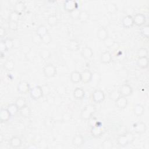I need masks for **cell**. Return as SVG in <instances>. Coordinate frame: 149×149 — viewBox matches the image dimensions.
Masks as SVG:
<instances>
[{"mask_svg": "<svg viewBox=\"0 0 149 149\" xmlns=\"http://www.w3.org/2000/svg\"><path fill=\"white\" fill-rule=\"evenodd\" d=\"M11 115L8 111L7 108H2L0 111V120L2 122H8L11 117Z\"/></svg>", "mask_w": 149, "mask_h": 149, "instance_id": "obj_15", "label": "cell"}, {"mask_svg": "<svg viewBox=\"0 0 149 149\" xmlns=\"http://www.w3.org/2000/svg\"><path fill=\"white\" fill-rule=\"evenodd\" d=\"M5 44H6V47L8 50L13 47L14 41L13 40H12L10 38H6V40H5Z\"/></svg>", "mask_w": 149, "mask_h": 149, "instance_id": "obj_47", "label": "cell"}, {"mask_svg": "<svg viewBox=\"0 0 149 149\" xmlns=\"http://www.w3.org/2000/svg\"><path fill=\"white\" fill-rule=\"evenodd\" d=\"M81 81L84 83H88L92 80L93 73L89 70H85L81 73Z\"/></svg>", "mask_w": 149, "mask_h": 149, "instance_id": "obj_13", "label": "cell"}, {"mask_svg": "<svg viewBox=\"0 0 149 149\" xmlns=\"http://www.w3.org/2000/svg\"><path fill=\"white\" fill-rule=\"evenodd\" d=\"M97 36L99 40L101 41H104L108 37V31L104 27H100L97 30Z\"/></svg>", "mask_w": 149, "mask_h": 149, "instance_id": "obj_18", "label": "cell"}, {"mask_svg": "<svg viewBox=\"0 0 149 149\" xmlns=\"http://www.w3.org/2000/svg\"><path fill=\"white\" fill-rule=\"evenodd\" d=\"M73 95L75 99L81 100L84 98L85 95V92L83 88L77 87L74 90L73 92Z\"/></svg>", "mask_w": 149, "mask_h": 149, "instance_id": "obj_22", "label": "cell"}, {"mask_svg": "<svg viewBox=\"0 0 149 149\" xmlns=\"http://www.w3.org/2000/svg\"><path fill=\"white\" fill-rule=\"evenodd\" d=\"M40 57L44 60H47L51 56V53L48 49H42L40 52Z\"/></svg>", "mask_w": 149, "mask_h": 149, "instance_id": "obj_32", "label": "cell"}, {"mask_svg": "<svg viewBox=\"0 0 149 149\" xmlns=\"http://www.w3.org/2000/svg\"><path fill=\"white\" fill-rule=\"evenodd\" d=\"M10 145L13 148H18L22 145V140L17 136H13L10 140Z\"/></svg>", "mask_w": 149, "mask_h": 149, "instance_id": "obj_24", "label": "cell"}, {"mask_svg": "<svg viewBox=\"0 0 149 149\" xmlns=\"http://www.w3.org/2000/svg\"><path fill=\"white\" fill-rule=\"evenodd\" d=\"M120 95L119 90H113L109 93V98L110 99L115 101L119 96Z\"/></svg>", "mask_w": 149, "mask_h": 149, "instance_id": "obj_42", "label": "cell"}, {"mask_svg": "<svg viewBox=\"0 0 149 149\" xmlns=\"http://www.w3.org/2000/svg\"><path fill=\"white\" fill-rule=\"evenodd\" d=\"M30 94L31 98L34 100H38L41 98L43 95V91L41 87L39 86H36L34 87L30 88Z\"/></svg>", "mask_w": 149, "mask_h": 149, "instance_id": "obj_3", "label": "cell"}, {"mask_svg": "<svg viewBox=\"0 0 149 149\" xmlns=\"http://www.w3.org/2000/svg\"><path fill=\"white\" fill-rule=\"evenodd\" d=\"M58 22V19L57 16L55 15H49L47 17V23L49 26L52 27L57 24Z\"/></svg>", "mask_w": 149, "mask_h": 149, "instance_id": "obj_30", "label": "cell"}, {"mask_svg": "<svg viewBox=\"0 0 149 149\" xmlns=\"http://www.w3.org/2000/svg\"><path fill=\"white\" fill-rule=\"evenodd\" d=\"M133 112L137 116H141L144 112V108L140 104H136L133 108Z\"/></svg>", "mask_w": 149, "mask_h": 149, "instance_id": "obj_25", "label": "cell"}, {"mask_svg": "<svg viewBox=\"0 0 149 149\" xmlns=\"http://www.w3.org/2000/svg\"><path fill=\"white\" fill-rule=\"evenodd\" d=\"M27 148H36L37 147H36V146H35L30 145V146H29Z\"/></svg>", "mask_w": 149, "mask_h": 149, "instance_id": "obj_51", "label": "cell"}, {"mask_svg": "<svg viewBox=\"0 0 149 149\" xmlns=\"http://www.w3.org/2000/svg\"><path fill=\"white\" fill-rule=\"evenodd\" d=\"M15 65V62L12 59H8L4 63L3 67L6 70L12 71L14 69Z\"/></svg>", "mask_w": 149, "mask_h": 149, "instance_id": "obj_31", "label": "cell"}, {"mask_svg": "<svg viewBox=\"0 0 149 149\" xmlns=\"http://www.w3.org/2000/svg\"><path fill=\"white\" fill-rule=\"evenodd\" d=\"M116 106L119 109L125 108L128 104V100L126 97L120 95L115 101Z\"/></svg>", "mask_w": 149, "mask_h": 149, "instance_id": "obj_11", "label": "cell"}, {"mask_svg": "<svg viewBox=\"0 0 149 149\" xmlns=\"http://www.w3.org/2000/svg\"><path fill=\"white\" fill-rule=\"evenodd\" d=\"M18 23L17 22H13V21H9L8 23V27L9 29L12 31H16L18 29Z\"/></svg>", "mask_w": 149, "mask_h": 149, "instance_id": "obj_41", "label": "cell"}, {"mask_svg": "<svg viewBox=\"0 0 149 149\" xmlns=\"http://www.w3.org/2000/svg\"><path fill=\"white\" fill-rule=\"evenodd\" d=\"M81 55L85 59H90L93 55V49L89 47H86L82 49Z\"/></svg>", "mask_w": 149, "mask_h": 149, "instance_id": "obj_20", "label": "cell"}, {"mask_svg": "<svg viewBox=\"0 0 149 149\" xmlns=\"http://www.w3.org/2000/svg\"><path fill=\"white\" fill-rule=\"evenodd\" d=\"M141 35L146 38H148L149 36V26L148 24L143 25L141 29Z\"/></svg>", "mask_w": 149, "mask_h": 149, "instance_id": "obj_39", "label": "cell"}, {"mask_svg": "<svg viewBox=\"0 0 149 149\" xmlns=\"http://www.w3.org/2000/svg\"><path fill=\"white\" fill-rule=\"evenodd\" d=\"M96 111V107L94 104H88L81 110L80 118L84 120H90Z\"/></svg>", "mask_w": 149, "mask_h": 149, "instance_id": "obj_1", "label": "cell"}, {"mask_svg": "<svg viewBox=\"0 0 149 149\" xmlns=\"http://www.w3.org/2000/svg\"><path fill=\"white\" fill-rule=\"evenodd\" d=\"M32 41L34 44L36 45H40L41 43H42V38L38 36L37 33L34 34L32 36Z\"/></svg>", "mask_w": 149, "mask_h": 149, "instance_id": "obj_40", "label": "cell"}, {"mask_svg": "<svg viewBox=\"0 0 149 149\" xmlns=\"http://www.w3.org/2000/svg\"><path fill=\"white\" fill-rule=\"evenodd\" d=\"M133 129L136 133L140 134L144 133L146 131L147 127L144 122H139L133 125Z\"/></svg>", "mask_w": 149, "mask_h": 149, "instance_id": "obj_10", "label": "cell"}, {"mask_svg": "<svg viewBox=\"0 0 149 149\" xmlns=\"http://www.w3.org/2000/svg\"><path fill=\"white\" fill-rule=\"evenodd\" d=\"M126 134L127 137L129 140V143H132L134 140V136L133 135V134L132 133H130V132H126Z\"/></svg>", "mask_w": 149, "mask_h": 149, "instance_id": "obj_49", "label": "cell"}, {"mask_svg": "<svg viewBox=\"0 0 149 149\" xmlns=\"http://www.w3.org/2000/svg\"><path fill=\"white\" fill-rule=\"evenodd\" d=\"M116 141L118 144L121 147H125L129 144V141L126 133L119 134L116 139Z\"/></svg>", "mask_w": 149, "mask_h": 149, "instance_id": "obj_14", "label": "cell"}, {"mask_svg": "<svg viewBox=\"0 0 149 149\" xmlns=\"http://www.w3.org/2000/svg\"><path fill=\"white\" fill-rule=\"evenodd\" d=\"M51 41H52V37L49 33L47 34L46 35H45L42 37V42L45 44L48 45L50 44Z\"/></svg>", "mask_w": 149, "mask_h": 149, "instance_id": "obj_43", "label": "cell"}, {"mask_svg": "<svg viewBox=\"0 0 149 149\" xmlns=\"http://www.w3.org/2000/svg\"><path fill=\"white\" fill-rule=\"evenodd\" d=\"M119 91L120 95L127 97L132 94L133 88L130 85H129V84L125 83L121 86Z\"/></svg>", "mask_w": 149, "mask_h": 149, "instance_id": "obj_4", "label": "cell"}, {"mask_svg": "<svg viewBox=\"0 0 149 149\" xmlns=\"http://www.w3.org/2000/svg\"><path fill=\"white\" fill-rule=\"evenodd\" d=\"M5 34H6V30L3 27H0V36L3 37L5 35Z\"/></svg>", "mask_w": 149, "mask_h": 149, "instance_id": "obj_50", "label": "cell"}, {"mask_svg": "<svg viewBox=\"0 0 149 149\" xmlns=\"http://www.w3.org/2000/svg\"><path fill=\"white\" fill-rule=\"evenodd\" d=\"M68 48L72 51H76L79 49V44L77 41L72 40L68 43Z\"/></svg>", "mask_w": 149, "mask_h": 149, "instance_id": "obj_29", "label": "cell"}, {"mask_svg": "<svg viewBox=\"0 0 149 149\" xmlns=\"http://www.w3.org/2000/svg\"><path fill=\"white\" fill-rule=\"evenodd\" d=\"M36 33L42 38L43 36L48 33V30L45 26L41 24L37 27Z\"/></svg>", "mask_w": 149, "mask_h": 149, "instance_id": "obj_26", "label": "cell"}, {"mask_svg": "<svg viewBox=\"0 0 149 149\" xmlns=\"http://www.w3.org/2000/svg\"><path fill=\"white\" fill-rule=\"evenodd\" d=\"M26 9V5L24 2L23 1H17L14 6V10L19 13V14H22Z\"/></svg>", "mask_w": 149, "mask_h": 149, "instance_id": "obj_23", "label": "cell"}, {"mask_svg": "<svg viewBox=\"0 0 149 149\" xmlns=\"http://www.w3.org/2000/svg\"><path fill=\"white\" fill-rule=\"evenodd\" d=\"M63 6H64V9L66 11L69 12H71L72 11L78 8V4L76 1L68 0L64 2Z\"/></svg>", "mask_w": 149, "mask_h": 149, "instance_id": "obj_6", "label": "cell"}, {"mask_svg": "<svg viewBox=\"0 0 149 149\" xmlns=\"http://www.w3.org/2000/svg\"><path fill=\"white\" fill-rule=\"evenodd\" d=\"M104 132V129L101 125H98L95 123V125L92 126L91 129V134L94 137H99L101 136Z\"/></svg>", "mask_w": 149, "mask_h": 149, "instance_id": "obj_7", "label": "cell"}, {"mask_svg": "<svg viewBox=\"0 0 149 149\" xmlns=\"http://www.w3.org/2000/svg\"><path fill=\"white\" fill-rule=\"evenodd\" d=\"M137 66L141 69H146L148 66V57L138 58L137 61Z\"/></svg>", "mask_w": 149, "mask_h": 149, "instance_id": "obj_19", "label": "cell"}, {"mask_svg": "<svg viewBox=\"0 0 149 149\" xmlns=\"http://www.w3.org/2000/svg\"><path fill=\"white\" fill-rule=\"evenodd\" d=\"M20 15L19 13L16 12L15 10L12 11L9 16V21H13V22H18L19 19H20Z\"/></svg>", "mask_w": 149, "mask_h": 149, "instance_id": "obj_35", "label": "cell"}, {"mask_svg": "<svg viewBox=\"0 0 149 149\" xmlns=\"http://www.w3.org/2000/svg\"><path fill=\"white\" fill-rule=\"evenodd\" d=\"M139 58L148 57V50L146 48H140L137 52Z\"/></svg>", "mask_w": 149, "mask_h": 149, "instance_id": "obj_37", "label": "cell"}, {"mask_svg": "<svg viewBox=\"0 0 149 149\" xmlns=\"http://www.w3.org/2000/svg\"><path fill=\"white\" fill-rule=\"evenodd\" d=\"M0 51H1V53L5 52L8 51V49L6 47V45L5 44V40H1V41L0 42Z\"/></svg>", "mask_w": 149, "mask_h": 149, "instance_id": "obj_48", "label": "cell"}, {"mask_svg": "<svg viewBox=\"0 0 149 149\" xmlns=\"http://www.w3.org/2000/svg\"><path fill=\"white\" fill-rule=\"evenodd\" d=\"M80 10L77 8L73 11H72L71 12H70V17L73 19H78L80 13Z\"/></svg>", "mask_w": 149, "mask_h": 149, "instance_id": "obj_45", "label": "cell"}, {"mask_svg": "<svg viewBox=\"0 0 149 149\" xmlns=\"http://www.w3.org/2000/svg\"><path fill=\"white\" fill-rule=\"evenodd\" d=\"M133 19L134 24L137 26H143L146 22V16L142 13L136 14L133 17Z\"/></svg>", "mask_w": 149, "mask_h": 149, "instance_id": "obj_8", "label": "cell"}, {"mask_svg": "<svg viewBox=\"0 0 149 149\" xmlns=\"http://www.w3.org/2000/svg\"><path fill=\"white\" fill-rule=\"evenodd\" d=\"M100 61L103 63H109L112 61V55L109 51L102 52L100 56Z\"/></svg>", "mask_w": 149, "mask_h": 149, "instance_id": "obj_21", "label": "cell"}, {"mask_svg": "<svg viewBox=\"0 0 149 149\" xmlns=\"http://www.w3.org/2000/svg\"><path fill=\"white\" fill-rule=\"evenodd\" d=\"M19 112L24 118H29L31 115V110L27 105L19 109Z\"/></svg>", "mask_w": 149, "mask_h": 149, "instance_id": "obj_28", "label": "cell"}, {"mask_svg": "<svg viewBox=\"0 0 149 149\" xmlns=\"http://www.w3.org/2000/svg\"><path fill=\"white\" fill-rule=\"evenodd\" d=\"M7 109L12 116L16 115V113L19 111V108L17 107V105L15 104V103L10 104L9 105H8L7 107Z\"/></svg>", "mask_w": 149, "mask_h": 149, "instance_id": "obj_27", "label": "cell"}, {"mask_svg": "<svg viewBox=\"0 0 149 149\" xmlns=\"http://www.w3.org/2000/svg\"><path fill=\"white\" fill-rule=\"evenodd\" d=\"M84 143V137L81 134H76L72 139V144L77 147L81 146Z\"/></svg>", "mask_w": 149, "mask_h": 149, "instance_id": "obj_16", "label": "cell"}, {"mask_svg": "<svg viewBox=\"0 0 149 149\" xmlns=\"http://www.w3.org/2000/svg\"><path fill=\"white\" fill-rule=\"evenodd\" d=\"M89 18V14L86 10H81L78 20L81 22H86Z\"/></svg>", "mask_w": 149, "mask_h": 149, "instance_id": "obj_34", "label": "cell"}, {"mask_svg": "<svg viewBox=\"0 0 149 149\" xmlns=\"http://www.w3.org/2000/svg\"><path fill=\"white\" fill-rule=\"evenodd\" d=\"M104 92L101 90H95L92 94V98L96 103L102 102L105 100Z\"/></svg>", "mask_w": 149, "mask_h": 149, "instance_id": "obj_5", "label": "cell"}, {"mask_svg": "<svg viewBox=\"0 0 149 149\" xmlns=\"http://www.w3.org/2000/svg\"><path fill=\"white\" fill-rule=\"evenodd\" d=\"M70 79L73 83H78L81 81V73L77 70L73 71L70 75Z\"/></svg>", "mask_w": 149, "mask_h": 149, "instance_id": "obj_17", "label": "cell"}, {"mask_svg": "<svg viewBox=\"0 0 149 149\" xmlns=\"http://www.w3.org/2000/svg\"><path fill=\"white\" fill-rule=\"evenodd\" d=\"M106 8H107V11L109 13H111V14L115 13L118 10V7H117L116 5L113 2L108 3L106 6Z\"/></svg>", "mask_w": 149, "mask_h": 149, "instance_id": "obj_33", "label": "cell"}, {"mask_svg": "<svg viewBox=\"0 0 149 149\" xmlns=\"http://www.w3.org/2000/svg\"><path fill=\"white\" fill-rule=\"evenodd\" d=\"M43 73L47 77H52L56 74V68L52 63H48L43 68Z\"/></svg>", "mask_w": 149, "mask_h": 149, "instance_id": "obj_2", "label": "cell"}, {"mask_svg": "<svg viewBox=\"0 0 149 149\" xmlns=\"http://www.w3.org/2000/svg\"><path fill=\"white\" fill-rule=\"evenodd\" d=\"M122 24L125 28H130L134 24L133 19L131 15H126L122 18Z\"/></svg>", "mask_w": 149, "mask_h": 149, "instance_id": "obj_12", "label": "cell"}, {"mask_svg": "<svg viewBox=\"0 0 149 149\" xmlns=\"http://www.w3.org/2000/svg\"><path fill=\"white\" fill-rule=\"evenodd\" d=\"M102 147L105 149H111L112 147V142L109 139H106L102 143Z\"/></svg>", "mask_w": 149, "mask_h": 149, "instance_id": "obj_44", "label": "cell"}, {"mask_svg": "<svg viewBox=\"0 0 149 149\" xmlns=\"http://www.w3.org/2000/svg\"><path fill=\"white\" fill-rule=\"evenodd\" d=\"M72 115L69 112H68L63 113L62 116V120L65 122L70 121L72 119Z\"/></svg>", "mask_w": 149, "mask_h": 149, "instance_id": "obj_46", "label": "cell"}, {"mask_svg": "<svg viewBox=\"0 0 149 149\" xmlns=\"http://www.w3.org/2000/svg\"><path fill=\"white\" fill-rule=\"evenodd\" d=\"M17 90L20 93L26 94L30 90L29 83L25 81H20L17 84Z\"/></svg>", "mask_w": 149, "mask_h": 149, "instance_id": "obj_9", "label": "cell"}, {"mask_svg": "<svg viewBox=\"0 0 149 149\" xmlns=\"http://www.w3.org/2000/svg\"><path fill=\"white\" fill-rule=\"evenodd\" d=\"M103 41H104V44L105 46L106 47H108V48L112 47L115 42L113 38H112V37H109V36L105 40H104Z\"/></svg>", "mask_w": 149, "mask_h": 149, "instance_id": "obj_38", "label": "cell"}, {"mask_svg": "<svg viewBox=\"0 0 149 149\" xmlns=\"http://www.w3.org/2000/svg\"><path fill=\"white\" fill-rule=\"evenodd\" d=\"M15 104L17 105V107L19 108V109H20V108L25 107L26 105H27L26 101L23 97L17 98L15 101Z\"/></svg>", "mask_w": 149, "mask_h": 149, "instance_id": "obj_36", "label": "cell"}]
</instances>
